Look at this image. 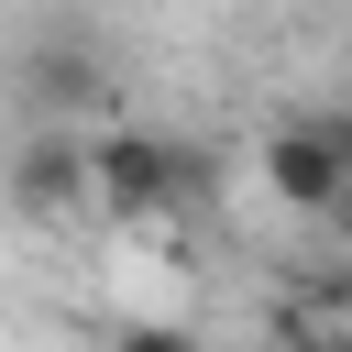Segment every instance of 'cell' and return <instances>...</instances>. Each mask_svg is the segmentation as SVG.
Returning a JSON list of instances; mask_svg holds the SVG:
<instances>
[{"label":"cell","instance_id":"3","mask_svg":"<svg viewBox=\"0 0 352 352\" xmlns=\"http://www.w3.org/2000/svg\"><path fill=\"white\" fill-rule=\"evenodd\" d=\"M11 198H22V209H44V220H55V209H77V198H88V132H77V121H66V132L44 121V132L11 154Z\"/></svg>","mask_w":352,"mask_h":352},{"label":"cell","instance_id":"5","mask_svg":"<svg viewBox=\"0 0 352 352\" xmlns=\"http://www.w3.org/2000/svg\"><path fill=\"white\" fill-rule=\"evenodd\" d=\"M33 99H44V110H55V132H66V110H88V99H99V55H88L77 33L33 44Z\"/></svg>","mask_w":352,"mask_h":352},{"label":"cell","instance_id":"4","mask_svg":"<svg viewBox=\"0 0 352 352\" xmlns=\"http://www.w3.org/2000/svg\"><path fill=\"white\" fill-rule=\"evenodd\" d=\"M275 341H286V352H352V264L297 275V286L275 297Z\"/></svg>","mask_w":352,"mask_h":352},{"label":"cell","instance_id":"1","mask_svg":"<svg viewBox=\"0 0 352 352\" xmlns=\"http://www.w3.org/2000/svg\"><path fill=\"white\" fill-rule=\"evenodd\" d=\"M209 187V154L176 143V132H88V198L121 209V220H154L176 198Z\"/></svg>","mask_w":352,"mask_h":352},{"label":"cell","instance_id":"2","mask_svg":"<svg viewBox=\"0 0 352 352\" xmlns=\"http://www.w3.org/2000/svg\"><path fill=\"white\" fill-rule=\"evenodd\" d=\"M264 187H275V198H286L297 220H330V209H341V187H352L341 121H330V110H308V121L264 132Z\"/></svg>","mask_w":352,"mask_h":352},{"label":"cell","instance_id":"7","mask_svg":"<svg viewBox=\"0 0 352 352\" xmlns=\"http://www.w3.org/2000/svg\"><path fill=\"white\" fill-rule=\"evenodd\" d=\"M330 220H341V242H352V187H341V209H330Z\"/></svg>","mask_w":352,"mask_h":352},{"label":"cell","instance_id":"6","mask_svg":"<svg viewBox=\"0 0 352 352\" xmlns=\"http://www.w3.org/2000/svg\"><path fill=\"white\" fill-rule=\"evenodd\" d=\"M110 352H209V341H198L187 319H132V330H121Z\"/></svg>","mask_w":352,"mask_h":352}]
</instances>
